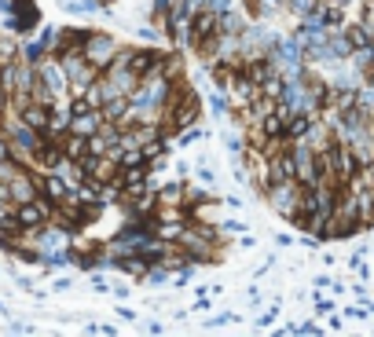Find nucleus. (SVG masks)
Here are the masks:
<instances>
[{
  "mask_svg": "<svg viewBox=\"0 0 374 337\" xmlns=\"http://www.w3.org/2000/svg\"><path fill=\"white\" fill-rule=\"evenodd\" d=\"M264 198H268V205L276 213L297 217L301 213V205H305V184L301 180H276V184L264 187Z\"/></svg>",
  "mask_w": 374,
  "mask_h": 337,
  "instance_id": "f257e3e1",
  "label": "nucleus"
},
{
  "mask_svg": "<svg viewBox=\"0 0 374 337\" xmlns=\"http://www.w3.org/2000/svg\"><path fill=\"white\" fill-rule=\"evenodd\" d=\"M213 37H220V11H213V8H198V11L191 15L187 44L198 48V44H206V41H213Z\"/></svg>",
  "mask_w": 374,
  "mask_h": 337,
  "instance_id": "f03ea898",
  "label": "nucleus"
},
{
  "mask_svg": "<svg viewBox=\"0 0 374 337\" xmlns=\"http://www.w3.org/2000/svg\"><path fill=\"white\" fill-rule=\"evenodd\" d=\"M81 51H85V59L103 73L110 63H114V51H118V41L110 37V33H88V41L81 44Z\"/></svg>",
  "mask_w": 374,
  "mask_h": 337,
  "instance_id": "7ed1b4c3",
  "label": "nucleus"
},
{
  "mask_svg": "<svg viewBox=\"0 0 374 337\" xmlns=\"http://www.w3.org/2000/svg\"><path fill=\"white\" fill-rule=\"evenodd\" d=\"M290 154H294V169H297V180H301L305 187H312L319 180V154L305 143V140H294L290 143Z\"/></svg>",
  "mask_w": 374,
  "mask_h": 337,
  "instance_id": "20e7f679",
  "label": "nucleus"
},
{
  "mask_svg": "<svg viewBox=\"0 0 374 337\" xmlns=\"http://www.w3.org/2000/svg\"><path fill=\"white\" fill-rule=\"evenodd\" d=\"M290 11L301 19H312V15H319V0H290Z\"/></svg>",
  "mask_w": 374,
  "mask_h": 337,
  "instance_id": "39448f33",
  "label": "nucleus"
},
{
  "mask_svg": "<svg viewBox=\"0 0 374 337\" xmlns=\"http://www.w3.org/2000/svg\"><path fill=\"white\" fill-rule=\"evenodd\" d=\"M198 180H202V184H213V169L202 165V169H198Z\"/></svg>",
  "mask_w": 374,
  "mask_h": 337,
  "instance_id": "423d86ee",
  "label": "nucleus"
}]
</instances>
